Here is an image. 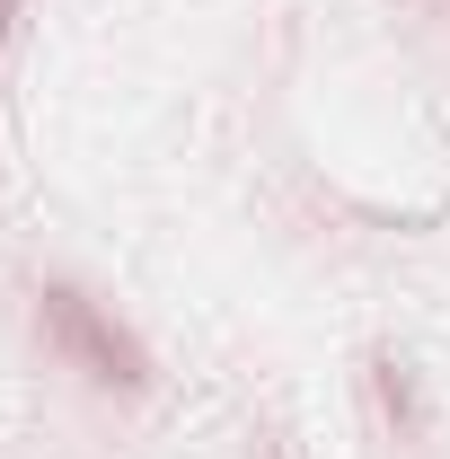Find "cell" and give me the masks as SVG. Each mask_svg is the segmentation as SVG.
I'll list each match as a JSON object with an SVG mask.
<instances>
[{
  "label": "cell",
  "mask_w": 450,
  "mask_h": 459,
  "mask_svg": "<svg viewBox=\"0 0 450 459\" xmlns=\"http://www.w3.org/2000/svg\"><path fill=\"white\" fill-rule=\"evenodd\" d=\"M45 336H54L98 389H151V353H142V336L115 327L80 283H45Z\"/></svg>",
  "instance_id": "obj_1"
},
{
  "label": "cell",
  "mask_w": 450,
  "mask_h": 459,
  "mask_svg": "<svg viewBox=\"0 0 450 459\" xmlns=\"http://www.w3.org/2000/svg\"><path fill=\"white\" fill-rule=\"evenodd\" d=\"M380 398H389L397 415H415V389H406V371H397V362H380Z\"/></svg>",
  "instance_id": "obj_2"
},
{
  "label": "cell",
  "mask_w": 450,
  "mask_h": 459,
  "mask_svg": "<svg viewBox=\"0 0 450 459\" xmlns=\"http://www.w3.org/2000/svg\"><path fill=\"white\" fill-rule=\"evenodd\" d=\"M9 18H18V0H0V45H9Z\"/></svg>",
  "instance_id": "obj_3"
}]
</instances>
